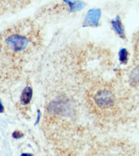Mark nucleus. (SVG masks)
Here are the masks:
<instances>
[{
  "mask_svg": "<svg viewBox=\"0 0 139 156\" xmlns=\"http://www.w3.org/2000/svg\"><path fill=\"white\" fill-rule=\"evenodd\" d=\"M24 134L20 131H15L12 133V137L15 139H19L23 137Z\"/></svg>",
  "mask_w": 139,
  "mask_h": 156,
  "instance_id": "6e6552de",
  "label": "nucleus"
},
{
  "mask_svg": "<svg viewBox=\"0 0 139 156\" xmlns=\"http://www.w3.org/2000/svg\"><path fill=\"white\" fill-rule=\"evenodd\" d=\"M41 112L39 109L37 110V119L35 123L34 124V126L37 125L39 123L40 119H41Z\"/></svg>",
  "mask_w": 139,
  "mask_h": 156,
  "instance_id": "1a4fd4ad",
  "label": "nucleus"
},
{
  "mask_svg": "<svg viewBox=\"0 0 139 156\" xmlns=\"http://www.w3.org/2000/svg\"><path fill=\"white\" fill-rule=\"evenodd\" d=\"M94 101L100 107L107 108L113 105L115 101V97L109 90H100L96 94Z\"/></svg>",
  "mask_w": 139,
  "mask_h": 156,
  "instance_id": "f257e3e1",
  "label": "nucleus"
},
{
  "mask_svg": "<svg viewBox=\"0 0 139 156\" xmlns=\"http://www.w3.org/2000/svg\"><path fill=\"white\" fill-rule=\"evenodd\" d=\"M4 1V0H1V2H3V1ZM28 1H29V0H14V1H16V2H21V5H22V2H23V4H24V5H25V4H26V2H28ZM22 6H23V5H22Z\"/></svg>",
  "mask_w": 139,
  "mask_h": 156,
  "instance_id": "9d476101",
  "label": "nucleus"
},
{
  "mask_svg": "<svg viewBox=\"0 0 139 156\" xmlns=\"http://www.w3.org/2000/svg\"><path fill=\"white\" fill-rule=\"evenodd\" d=\"M33 95V90L30 87L27 86L24 88L20 97V103L23 105H28L30 103Z\"/></svg>",
  "mask_w": 139,
  "mask_h": 156,
  "instance_id": "39448f33",
  "label": "nucleus"
},
{
  "mask_svg": "<svg viewBox=\"0 0 139 156\" xmlns=\"http://www.w3.org/2000/svg\"><path fill=\"white\" fill-rule=\"evenodd\" d=\"M111 24L115 31L119 35V36L122 38H125V30L119 17L117 16L115 20H112L111 21Z\"/></svg>",
  "mask_w": 139,
  "mask_h": 156,
  "instance_id": "20e7f679",
  "label": "nucleus"
},
{
  "mask_svg": "<svg viewBox=\"0 0 139 156\" xmlns=\"http://www.w3.org/2000/svg\"><path fill=\"white\" fill-rule=\"evenodd\" d=\"M64 2L69 6L70 12H74L79 11L86 7V4L84 2L79 0H62Z\"/></svg>",
  "mask_w": 139,
  "mask_h": 156,
  "instance_id": "7ed1b4c3",
  "label": "nucleus"
},
{
  "mask_svg": "<svg viewBox=\"0 0 139 156\" xmlns=\"http://www.w3.org/2000/svg\"><path fill=\"white\" fill-rule=\"evenodd\" d=\"M119 60L123 64H126L128 60V53L126 48L121 49L119 51Z\"/></svg>",
  "mask_w": 139,
  "mask_h": 156,
  "instance_id": "0eeeda50",
  "label": "nucleus"
},
{
  "mask_svg": "<svg viewBox=\"0 0 139 156\" xmlns=\"http://www.w3.org/2000/svg\"><path fill=\"white\" fill-rule=\"evenodd\" d=\"M130 83L133 85L139 84V65L130 73Z\"/></svg>",
  "mask_w": 139,
  "mask_h": 156,
  "instance_id": "423d86ee",
  "label": "nucleus"
},
{
  "mask_svg": "<svg viewBox=\"0 0 139 156\" xmlns=\"http://www.w3.org/2000/svg\"><path fill=\"white\" fill-rule=\"evenodd\" d=\"M33 155L31 154H28V153H23L22 154H21V156H32Z\"/></svg>",
  "mask_w": 139,
  "mask_h": 156,
  "instance_id": "f8f14e48",
  "label": "nucleus"
},
{
  "mask_svg": "<svg viewBox=\"0 0 139 156\" xmlns=\"http://www.w3.org/2000/svg\"><path fill=\"white\" fill-rule=\"evenodd\" d=\"M4 106H3L2 104V102L1 101H0V112H1V113L4 112Z\"/></svg>",
  "mask_w": 139,
  "mask_h": 156,
  "instance_id": "9b49d317",
  "label": "nucleus"
},
{
  "mask_svg": "<svg viewBox=\"0 0 139 156\" xmlns=\"http://www.w3.org/2000/svg\"><path fill=\"white\" fill-rule=\"evenodd\" d=\"M102 14V11L99 8H93L88 10L84 22V27L98 26Z\"/></svg>",
  "mask_w": 139,
  "mask_h": 156,
  "instance_id": "f03ea898",
  "label": "nucleus"
}]
</instances>
